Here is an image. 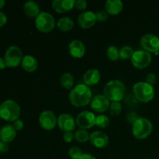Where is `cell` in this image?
Here are the masks:
<instances>
[{
  "mask_svg": "<svg viewBox=\"0 0 159 159\" xmlns=\"http://www.w3.org/2000/svg\"><path fill=\"white\" fill-rule=\"evenodd\" d=\"M83 152L79 147H72L68 151V155L71 159H79L82 155Z\"/></svg>",
  "mask_w": 159,
  "mask_h": 159,
  "instance_id": "30",
  "label": "cell"
},
{
  "mask_svg": "<svg viewBox=\"0 0 159 159\" xmlns=\"http://www.w3.org/2000/svg\"><path fill=\"white\" fill-rule=\"evenodd\" d=\"M63 139L66 143L72 142L74 138V134L73 132H64Z\"/></svg>",
  "mask_w": 159,
  "mask_h": 159,
  "instance_id": "35",
  "label": "cell"
},
{
  "mask_svg": "<svg viewBox=\"0 0 159 159\" xmlns=\"http://www.w3.org/2000/svg\"><path fill=\"white\" fill-rule=\"evenodd\" d=\"M141 48L148 53L158 54L159 52V37L155 34H148L143 36L140 40Z\"/></svg>",
  "mask_w": 159,
  "mask_h": 159,
  "instance_id": "9",
  "label": "cell"
},
{
  "mask_svg": "<svg viewBox=\"0 0 159 159\" xmlns=\"http://www.w3.org/2000/svg\"><path fill=\"white\" fill-rule=\"evenodd\" d=\"M133 96L138 102L147 103L151 102L155 97V91L153 85H149L145 82H138L134 85Z\"/></svg>",
  "mask_w": 159,
  "mask_h": 159,
  "instance_id": "3",
  "label": "cell"
},
{
  "mask_svg": "<svg viewBox=\"0 0 159 159\" xmlns=\"http://www.w3.org/2000/svg\"><path fill=\"white\" fill-rule=\"evenodd\" d=\"M122 110L123 107L120 102H111L110 108H109L110 113L113 116H117L120 115V113H122Z\"/></svg>",
  "mask_w": 159,
  "mask_h": 159,
  "instance_id": "29",
  "label": "cell"
},
{
  "mask_svg": "<svg viewBox=\"0 0 159 159\" xmlns=\"http://www.w3.org/2000/svg\"><path fill=\"white\" fill-rule=\"evenodd\" d=\"M139 117L140 116H138V114L136 112H130V113H127V116H126V120H127L128 124L133 125V124H134L135 121H136Z\"/></svg>",
  "mask_w": 159,
  "mask_h": 159,
  "instance_id": "32",
  "label": "cell"
},
{
  "mask_svg": "<svg viewBox=\"0 0 159 159\" xmlns=\"http://www.w3.org/2000/svg\"><path fill=\"white\" fill-rule=\"evenodd\" d=\"M75 0H54L52 2V8L57 13H65L75 7Z\"/></svg>",
  "mask_w": 159,
  "mask_h": 159,
  "instance_id": "18",
  "label": "cell"
},
{
  "mask_svg": "<svg viewBox=\"0 0 159 159\" xmlns=\"http://www.w3.org/2000/svg\"><path fill=\"white\" fill-rule=\"evenodd\" d=\"M0 119H1V116H0Z\"/></svg>",
  "mask_w": 159,
  "mask_h": 159,
  "instance_id": "42",
  "label": "cell"
},
{
  "mask_svg": "<svg viewBox=\"0 0 159 159\" xmlns=\"http://www.w3.org/2000/svg\"><path fill=\"white\" fill-rule=\"evenodd\" d=\"M134 53L133 48L130 46H124L120 49V58L122 60H128L131 58L132 55Z\"/></svg>",
  "mask_w": 159,
  "mask_h": 159,
  "instance_id": "27",
  "label": "cell"
},
{
  "mask_svg": "<svg viewBox=\"0 0 159 159\" xmlns=\"http://www.w3.org/2000/svg\"><path fill=\"white\" fill-rule=\"evenodd\" d=\"M78 24L82 29H89L97 22L96 13L92 11H84L80 13L77 19Z\"/></svg>",
  "mask_w": 159,
  "mask_h": 159,
  "instance_id": "15",
  "label": "cell"
},
{
  "mask_svg": "<svg viewBox=\"0 0 159 159\" xmlns=\"http://www.w3.org/2000/svg\"><path fill=\"white\" fill-rule=\"evenodd\" d=\"M57 126L64 132H72L75 129L76 121L71 115L62 113L57 117Z\"/></svg>",
  "mask_w": 159,
  "mask_h": 159,
  "instance_id": "13",
  "label": "cell"
},
{
  "mask_svg": "<svg viewBox=\"0 0 159 159\" xmlns=\"http://www.w3.org/2000/svg\"><path fill=\"white\" fill-rule=\"evenodd\" d=\"M74 138L79 143H85L89 141V134L85 129H79L74 133Z\"/></svg>",
  "mask_w": 159,
  "mask_h": 159,
  "instance_id": "26",
  "label": "cell"
},
{
  "mask_svg": "<svg viewBox=\"0 0 159 159\" xmlns=\"http://www.w3.org/2000/svg\"><path fill=\"white\" fill-rule=\"evenodd\" d=\"M39 124L45 130H52L57 125V118L51 110H43L39 116Z\"/></svg>",
  "mask_w": 159,
  "mask_h": 159,
  "instance_id": "10",
  "label": "cell"
},
{
  "mask_svg": "<svg viewBox=\"0 0 159 159\" xmlns=\"http://www.w3.org/2000/svg\"><path fill=\"white\" fill-rule=\"evenodd\" d=\"M103 93L110 102H120L125 96V85L118 79L110 80L106 84Z\"/></svg>",
  "mask_w": 159,
  "mask_h": 159,
  "instance_id": "2",
  "label": "cell"
},
{
  "mask_svg": "<svg viewBox=\"0 0 159 159\" xmlns=\"http://www.w3.org/2000/svg\"><path fill=\"white\" fill-rule=\"evenodd\" d=\"M12 126H13V127L15 128V130H16V131H20V130H21L23 128V127H24V123H23V120H17L14 121L13 124H12Z\"/></svg>",
  "mask_w": 159,
  "mask_h": 159,
  "instance_id": "36",
  "label": "cell"
},
{
  "mask_svg": "<svg viewBox=\"0 0 159 159\" xmlns=\"http://www.w3.org/2000/svg\"><path fill=\"white\" fill-rule=\"evenodd\" d=\"M23 11L27 16L30 18H37V16L40 13V6L36 2L28 1L23 6Z\"/></svg>",
  "mask_w": 159,
  "mask_h": 159,
  "instance_id": "22",
  "label": "cell"
},
{
  "mask_svg": "<svg viewBox=\"0 0 159 159\" xmlns=\"http://www.w3.org/2000/svg\"><path fill=\"white\" fill-rule=\"evenodd\" d=\"M83 83L89 86L97 85L101 79V74L99 70L96 68H91L87 70L83 75Z\"/></svg>",
  "mask_w": 159,
  "mask_h": 159,
  "instance_id": "17",
  "label": "cell"
},
{
  "mask_svg": "<svg viewBox=\"0 0 159 159\" xmlns=\"http://www.w3.org/2000/svg\"><path fill=\"white\" fill-rule=\"evenodd\" d=\"M79 159H96V158L94 155H92V154L83 153L82 156H81Z\"/></svg>",
  "mask_w": 159,
  "mask_h": 159,
  "instance_id": "39",
  "label": "cell"
},
{
  "mask_svg": "<svg viewBox=\"0 0 159 159\" xmlns=\"http://www.w3.org/2000/svg\"><path fill=\"white\" fill-rule=\"evenodd\" d=\"M89 141L93 146L99 149L104 148L109 144V137L107 134L100 130H96L89 134Z\"/></svg>",
  "mask_w": 159,
  "mask_h": 159,
  "instance_id": "14",
  "label": "cell"
},
{
  "mask_svg": "<svg viewBox=\"0 0 159 159\" xmlns=\"http://www.w3.org/2000/svg\"><path fill=\"white\" fill-rule=\"evenodd\" d=\"M8 150H9V144H8V143L0 141V153H6Z\"/></svg>",
  "mask_w": 159,
  "mask_h": 159,
  "instance_id": "38",
  "label": "cell"
},
{
  "mask_svg": "<svg viewBox=\"0 0 159 159\" xmlns=\"http://www.w3.org/2000/svg\"><path fill=\"white\" fill-rule=\"evenodd\" d=\"M23 53L17 46H11L6 50L4 55V60L6 67L16 68L21 65L23 60Z\"/></svg>",
  "mask_w": 159,
  "mask_h": 159,
  "instance_id": "7",
  "label": "cell"
},
{
  "mask_svg": "<svg viewBox=\"0 0 159 159\" xmlns=\"http://www.w3.org/2000/svg\"><path fill=\"white\" fill-rule=\"evenodd\" d=\"M93 92L90 87L84 83L73 87L68 95L70 103L75 107H84L90 104L93 99Z\"/></svg>",
  "mask_w": 159,
  "mask_h": 159,
  "instance_id": "1",
  "label": "cell"
},
{
  "mask_svg": "<svg viewBox=\"0 0 159 159\" xmlns=\"http://www.w3.org/2000/svg\"><path fill=\"white\" fill-rule=\"evenodd\" d=\"M75 121L76 124L80 127V129L88 130L95 126L96 116L93 112L85 110V111H82L78 114Z\"/></svg>",
  "mask_w": 159,
  "mask_h": 159,
  "instance_id": "11",
  "label": "cell"
},
{
  "mask_svg": "<svg viewBox=\"0 0 159 159\" xmlns=\"http://www.w3.org/2000/svg\"><path fill=\"white\" fill-rule=\"evenodd\" d=\"M5 4H6V2L4 0H0V9H2L4 7Z\"/></svg>",
  "mask_w": 159,
  "mask_h": 159,
  "instance_id": "41",
  "label": "cell"
},
{
  "mask_svg": "<svg viewBox=\"0 0 159 159\" xmlns=\"http://www.w3.org/2000/svg\"><path fill=\"white\" fill-rule=\"evenodd\" d=\"M87 6H88V2L85 0H77L75 2V8L79 10H85L86 9Z\"/></svg>",
  "mask_w": 159,
  "mask_h": 159,
  "instance_id": "33",
  "label": "cell"
},
{
  "mask_svg": "<svg viewBox=\"0 0 159 159\" xmlns=\"http://www.w3.org/2000/svg\"><path fill=\"white\" fill-rule=\"evenodd\" d=\"M145 82L148 83L149 85H155L157 82V76L154 73H149L147 75L145 78Z\"/></svg>",
  "mask_w": 159,
  "mask_h": 159,
  "instance_id": "34",
  "label": "cell"
},
{
  "mask_svg": "<svg viewBox=\"0 0 159 159\" xmlns=\"http://www.w3.org/2000/svg\"><path fill=\"white\" fill-rule=\"evenodd\" d=\"M7 23V16L4 12L0 11V27H2Z\"/></svg>",
  "mask_w": 159,
  "mask_h": 159,
  "instance_id": "37",
  "label": "cell"
},
{
  "mask_svg": "<svg viewBox=\"0 0 159 159\" xmlns=\"http://www.w3.org/2000/svg\"><path fill=\"white\" fill-rule=\"evenodd\" d=\"M16 136V130L12 124H6L0 129V140L3 142L9 143L13 141Z\"/></svg>",
  "mask_w": 159,
  "mask_h": 159,
  "instance_id": "19",
  "label": "cell"
},
{
  "mask_svg": "<svg viewBox=\"0 0 159 159\" xmlns=\"http://www.w3.org/2000/svg\"><path fill=\"white\" fill-rule=\"evenodd\" d=\"M152 123L145 117H139L132 125L133 136L138 140H144L148 138L152 134Z\"/></svg>",
  "mask_w": 159,
  "mask_h": 159,
  "instance_id": "5",
  "label": "cell"
},
{
  "mask_svg": "<svg viewBox=\"0 0 159 159\" xmlns=\"http://www.w3.org/2000/svg\"><path fill=\"white\" fill-rule=\"evenodd\" d=\"M110 120L107 116L104 114L98 115L96 116V121H95V126L101 129H106L110 126Z\"/></svg>",
  "mask_w": 159,
  "mask_h": 159,
  "instance_id": "25",
  "label": "cell"
},
{
  "mask_svg": "<svg viewBox=\"0 0 159 159\" xmlns=\"http://www.w3.org/2000/svg\"><path fill=\"white\" fill-rule=\"evenodd\" d=\"M6 67V62H5L4 58L0 57V70L5 69Z\"/></svg>",
  "mask_w": 159,
  "mask_h": 159,
  "instance_id": "40",
  "label": "cell"
},
{
  "mask_svg": "<svg viewBox=\"0 0 159 159\" xmlns=\"http://www.w3.org/2000/svg\"><path fill=\"white\" fill-rule=\"evenodd\" d=\"M133 66L138 69H144L151 65L152 61V54L144 50H138L134 51L130 58Z\"/></svg>",
  "mask_w": 159,
  "mask_h": 159,
  "instance_id": "8",
  "label": "cell"
},
{
  "mask_svg": "<svg viewBox=\"0 0 159 159\" xmlns=\"http://www.w3.org/2000/svg\"><path fill=\"white\" fill-rule=\"evenodd\" d=\"M60 83L64 89L67 90H71L75 84V78L70 72H65L60 79Z\"/></svg>",
  "mask_w": 159,
  "mask_h": 159,
  "instance_id": "24",
  "label": "cell"
},
{
  "mask_svg": "<svg viewBox=\"0 0 159 159\" xmlns=\"http://www.w3.org/2000/svg\"><path fill=\"white\" fill-rule=\"evenodd\" d=\"M55 26V19L48 12H41L35 19L36 28L37 30L43 34L51 32Z\"/></svg>",
  "mask_w": 159,
  "mask_h": 159,
  "instance_id": "6",
  "label": "cell"
},
{
  "mask_svg": "<svg viewBox=\"0 0 159 159\" xmlns=\"http://www.w3.org/2000/svg\"><path fill=\"white\" fill-rule=\"evenodd\" d=\"M89 105L93 111L102 114L110 108V101L104 95H96L93 97Z\"/></svg>",
  "mask_w": 159,
  "mask_h": 159,
  "instance_id": "12",
  "label": "cell"
},
{
  "mask_svg": "<svg viewBox=\"0 0 159 159\" xmlns=\"http://www.w3.org/2000/svg\"><path fill=\"white\" fill-rule=\"evenodd\" d=\"M124 4L120 0H108L105 3V10L109 15L117 16L122 12Z\"/></svg>",
  "mask_w": 159,
  "mask_h": 159,
  "instance_id": "20",
  "label": "cell"
},
{
  "mask_svg": "<svg viewBox=\"0 0 159 159\" xmlns=\"http://www.w3.org/2000/svg\"><path fill=\"white\" fill-rule=\"evenodd\" d=\"M96 19L99 22H105L108 20L109 14L106 12V10H99L96 12Z\"/></svg>",
  "mask_w": 159,
  "mask_h": 159,
  "instance_id": "31",
  "label": "cell"
},
{
  "mask_svg": "<svg viewBox=\"0 0 159 159\" xmlns=\"http://www.w3.org/2000/svg\"><path fill=\"white\" fill-rule=\"evenodd\" d=\"M21 113V109L16 101L7 99L0 105V116L8 122H14L19 120Z\"/></svg>",
  "mask_w": 159,
  "mask_h": 159,
  "instance_id": "4",
  "label": "cell"
},
{
  "mask_svg": "<svg viewBox=\"0 0 159 159\" xmlns=\"http://www.w3.org/2000/svg\"><path fill=\"white\" fill-rule=\"evenodd\" d=\"M107 57L112 61H116L120 59V50L116 47L111 45L107 50Z\"/></svg>",
  "mask_w": 159,
  "mask_h": 159,
  "instance_id": "28",
  "label": "cell"
},
{
  "mask_svg": "<svg viewBox=\"0 0 159 159\" xmlns=\"http://www.w3.org/2000/svg\"><path fill=\"white\" fill-rule=\"evenodd\" d=\"M68 52L74 58H82L85 54V47L81 40H73L68 44Z\"/></svg>",
  "mask_w": 159,
  "mask_h": 159,
  "instance_id": "16",
  "label": "cell"
},
{
  "mask_svg": "<svg viewBox=\"0 0 159 159\" xmlns=\"http://www.w3.org/2000/svg\"><path fill=\"white\" fill-rule=\"evenodd\" d=\"M57 29L62 32H68L71 30L75 26L74 21L69 16H64L59 19L56 23Z\"/></svg>",
  "mask_w": 159,
  "mask_h": 159,
  "instance_id": "23",
  "label": "cell"
},
{
  "mask_svg": "<svg viewBox=\"0 0 159 159\" xmlns=\"http://www.w3.org/2000/svg\"><path fill=\"white\" fill-rule=\"evenodd\" d=\"M22 68L27 72H34L38 68V61L37 58L30 54L23 56L21 62Z\"/></svg>",
  "mask_w": 159,
  "mask_h": 159,
  "instance_id": "21",
  "label": "cell"
}]
</instances>
